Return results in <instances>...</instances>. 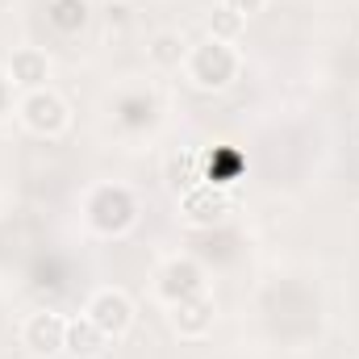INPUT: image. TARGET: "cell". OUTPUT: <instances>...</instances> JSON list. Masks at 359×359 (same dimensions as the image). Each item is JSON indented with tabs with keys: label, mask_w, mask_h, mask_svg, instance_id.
<instances>
[{
	"label": "cell",
	"mask_w": 359,
	"mask_h": 359,
	"mask_svg": "<svg viewBox=\"0 0 359 359\" xmlns=\"http://www.w3.org/2000/svg\"><path fill=\"white\" fill-rule=\"evenodd\" d=\"M243 72V55L234 50V42H217V38H205L201 46H188V59H184V76L188 84L201 92H222L230 88Z\"/></svg>",
	"instance_id": "1"
},
{
	"label": "cell",
	"mask_w": 359,
	"mask_h": 359,
	"mask_svg": "<svg viewBox=\"0 0 359 359\" xmlns=\"http://www.w3.org/2000/svg\"><path fill=\"white\" fill-rule=\"evenodd\" d=\"M17 121H21L29 134H38V138H59V134L72 126V109H67V100H63L59 92L46 84V88L21 92V100H17Z\"/></svg>",
	"instance_id": "2"
},
{
	"label": "cell",
	"mask_w": 359,
	"mask_h": 359,
	"mask_svg": "<svg viewBox=\"0 0 359 359\" xmlns=\"http://www.w3.org/2000/svg\"><path fill=\"white\" fill-rule=\"evenodd\" d=\"M84 313L96 322V330H100L109 343H113V339H126V334L134 330V318H138L130 292H121V288H96L88 297V305H84Z\"/></svg>",
	"instance_id": "3"
},
{
	"label": "cell",
	"mask_w": 359,
	"mask_h": 359,
	"mask_svg": "<svg viewBox=\"0 0 359 359\" xmlns=\"http://www.w3.org/2000/svg\"><path fill=\"white\" fill-rule=\"evenodd\" d=\"M63 334H67V318L55 309H38L21 322V347L34 359L63 355Z\"/></svg>",
	"instance_id": "4"
},
{
	"label": "cell",
	"mask_w": 359,
	"mask_h": 359,
	"mask_svg": "<svg viewBox=\"0 0 359 359\" xmlns=\"http://www.w3.org/2000/svg\"><path fill=\"white\" fill-rule=\"evenodd\" d=\"M230 192L226 188H217V184H192L184 196H180V217L188 222V226H217L226 213H230Z\"/></svg>",
	"instance_id": "5"
},
{
	"label": "cell",
	"mask_w": 359,
	"mask_h": 359,
	"mask_svg": "<svg viewBox=\"0 0 359 359\" xmlns=\"http://www.w3.org/2000/svg\"><path fill=\"white\" fill-rule=\"evenodd\" d=\"M155 288H159V297L168 301V305H176V301H188V297H196V292H209L205 288V271L196 259H188V255H176V259H168L159 276H155Z\"/></svg>",
	"instance_id": "6"
},
{
	"label": "cell",
	"mask_w": 359,
	"mask_h": 359,
	"mask_svg": "<svg viewBox=\"0 0 359 359\" xmlns=\"http://www.w3.org/2000/svg\"><path fill=\"white\" fill-rule=\"evenodd\" d=\"M88 217H92L96 230L121 234V230L134 226V196H130L126 188H100V192L92 196V205H88Z\"/></svg>",
	"instance_id": "7"
},
{
	"label": "cell",
	"mask_w": 359,
	"mask_h": 359,
	"mask_svg": "<svg viewBox=\"0 0 359 359\" xmlns=\"http://www.w3.org/2000/svg\"><path fill=\"white\" fill-rule=\"evenodd\" d=\"M168 322L180 339H205L213 330V297L209 292H196L188 301L168 305Z\"/></svg>",
	"instance_id": "8"
},
{
	"label": "cell",
	"mask_w": 359,
	"mask_h": 359,
	"mask_svg": "<svg viewBox=\"0 0 359 359\" xmlns=\"http://www.w3.org/2000/svg\"><path fill=\"white\" fill-rule=\"evenodd\" d=\"M4 76H8L13 88H21V92L46 88V80H50V59H46V50H38V46H21V50H13Z\"/></svg>",
	"instance_id": "9"
},
{
	"label": "cell",
	"mask_w": 359,
	"mask_h": 359,
	"mask_svg": "<svg viewBox=\"0 0 359 359\" xmlns=\"http://www.w3.org/2000/svg\"><path fill=\"white\" fill-rule=\"evenodd\" d=\"M104 347H109V339L96 330V322L88 313L67 318V334H63V355L67 359H96Z\"/></svg>",
	"instance_id": "10"
},
{
	"label": "cell",
	"mask_w": 359,
	"mask_h": 359,
	"mask_svg": "<svg viewBox=\"0 0 359 359\" xmlns=\"http://www.w3.org/2000/svg\"><path fill=\"white\" fill-rule=\"evenodd\" d=\"M147 55H151V63L159 72H180L184 59H188V38L180 29H159L151 38V46H147Z\"/></svg>",
	"instance_id": "11"
},
{
	"label": "cell",
	"mask_w": 359,
	"mask_h": 359,
	"mask_svg": "<svg viewBox=\"0 0 359 359\" xmlns=\"http://www.w3.org/2000/svg\"><path fill=\"white\" fill-rule=\"evenodd\" d=\"M205 25H209V38H217V42H238V34L247 29V17L234 13L230 4H213Z\"/></svg>",
	"instance_id": "12"
},
{
	"label": "cell",
	"mask_w": 359,
	"mask_h": 359,
	"mask_svg": "<svg viewBox=\"0 0 359 359\" xmlns=\"http://www.w3.org/2000/svg\"><path fill=\"white\" fill-rule=\"evenodd\" d=\"M84 21H88V4H84V0H55V4H50V25H55V29L76 34Z\"/></svg>",
	"instance_id": "13"
},
{
	"label": "cell",
	"mask_w": 359,
	"mask_h": 359,
	"mask_svg": "<svg viewBox=\"0 0 359 359\" xmlns=\"http://www.w3.org/2000/svg\"><path fill=\"white\" fill-rule=\"evenodd\" d=\"M222 4H230L234 13H243V17H255V13H264V4L268 0H222Z\"/></svg>",
	"instance_id": "14"
}]
</instances>
